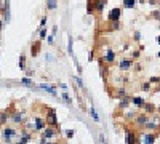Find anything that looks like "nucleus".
<instances>
[{"mask_svg":"<svg viewBox=\"0 0 160 144\" xmlns=\"http://www.w3.org/2000/svg\"><path fill=\"white\" fill-rule=\"evenodd\" d=\"M2 138L5 142H13L15 138H18V131L13 126H5V128H2Z\"/></svg>","mask_w":160,"mask_h":144,"instance_id":"obj_1","label":"nucleus"},{"mask_svg":"<svg viewBox=\"0 0 160 144\" xmlns=\"http://www.w3.org/2000/svg\"><path fill=\"white\" fill-rule=\"evenodd\" d=\"M149 119H151V115L147 112H144V114L138 112V115H136L135 120H133V125L136 126V128H139V130H144V126H146L147 122H149Z\"/></svg>","mask_w":160,"mask_h":144,"instance_id":"obj_2","label":"nucleus"},{"mask_svg":"<svg viewBox=\"0 0 160 144\" xmlns=\"http://www.w3.org/2000/svg\"><path fill=\"white\" fill-rule=\"evenodd\" d=\"M10 120L13 122V125H24L26 120H27V115L22 112V110H13Z\"/></svg>","mask_w":160,"mask_h":144,"instance_id":"obj_3","label":"nucleus"},{"mask_svg":"<svg viewBox=\"0 0 160 144\" xmlns=\"http://www.w3.org/2000/svg\"><path fill=\"white\" fill-rule=\"evenodd\" d=\"M45 122H47V125H51V126H59V123H58V117H56L55 109H48V114L45 115Z\"/></svg>","mask_w":160,"mask_h":144,"instance_id":"obj_4","label":"nucleus"},{"mask_svg":"<svg viewBox=\"0 0 160 144\" xmlns=\"http://www.w3.org/2000/svg\"><path fill=\"white\" fill-rule=\"evenodd\" d=\"M122 18V8H112L109 13H107V21L109 23H115V21H120Z\"/></svg>","mask_w":160,"mask_h":144,"instance_id":"obj_5","label":"nucleus"},{"mask_svg":"<svg viewBox=\"0 0 160 144\" xmlns=\"http://www.w3.org/2000/svg\"><path fill=\"white\" fill-rule=\"evenodd\" d=\"M133 64H135L133 58H122L118 61V69L120 70H130L131 67H133Z\"/></svg>","mask_w":160,"mask_h":144,"instance_id":"obj_6","label":"nucleus"},{"mask_svg":"<svg viewBox=\"0 0 160 144\" xmlns=\"http://www.w3.org/2000/svg\"><path fill=\"white\" fill-rule=\"evenodd\" d=\"M32 120H34V125H32L34 131H42L45 126H47V122L42 117H32Z\"/></svg>","mask_w":160,"mask_h":144,"instance_id":"obj_7","label":"nucleus"},{"mask_svg":"<svg viewBox=\"0 0 160 144\" xmlns=\"http://www.w3.org/2000/svg\"><path fill=\"white\" fill-rule=\"evenodd\" d=\"M157 139V133H146L139 138V142H146V144H152Z\"/></svg>","mask_w":160,"mask_h":144,"instance_id":"obj_8","label":"nucleus"},{"mask_svg":"<svg viewBox=\"0 0 160 144\" xmlns=\"http://www.w3.org/2000/svg\"><path fill=\"white\" fill-rule=\"evenodd\" d=\"M102 61H104L106 64H112L114 61H115V51H114L112 48L109 50H106V53H104V56H102Z\"/></svg>","mask_w":160,"mask_h":144,"instance_id":"obj_9","label":"nucleus"},{"mask_svg":"<svg viewBox=\"0 0 160 144\" xmlns=\"http://www.w3.org/2000/svg\"><path fill=\"white\" fill-rule=\"evenodd\" d=\"M32 138V133L29 130H21V133H18V142H29Z\"/></svg>","mask_w":160,"mask_h":144,"instance_id":"obj_10","label":"nucleus"},{"mask_svg":"<svg viewBox=\"0 0 160 144\" xmlns=\"http://www.w3.org/2000/svg\"><path fill=\"white\" fill-rule=\"evenodd\" d=\"M125 142L128 144H133V142H139V138L138 135L133 131V130H127V136H125Z\"/></svg>","mask_w":160,"mask_h":144,"instance_id":"obj_11","label":"nucleus"},{"mask_svg":"<svg viewBox=\"0 0 160 144\" xmlns=\"http://www.w3.org/2000/svg\"><path fill=\"white\" fill-rule=\"evenodd\" d=\"M11 112H13V106H11L10 109H7V110H3V112L0 114V125H5V123H7V120H10Z\"/></svg>","mask_w":160,"mask_h":144,"instance_id":"obj_12","label":"nucleus"},{"mask_svg":"<svg viewBox=\"0 0 160 144\" xmlns=\"http://www.w3.org/2000/svg\"><path fill=\"white\" fill-rule=\"evenodd\" d=\"M40 48H42V40H35V42H32V45H31V54L32 56H37V54L40 53Z\"/></svg>","mask_w":160,"mask_h":144,"instance_id":"obj_13","label":"nucleus"},{"mask_svg":"<svg viewBox=\"0 0 160 144\" xmlns=\"http://www.w3.org/2000/svg\"><path fill=\"white\" fill-rule=\"evenodd\" d=\"M131 104V96H122L118 98V109H127L128 106Z\"/></svg>","mask_w":160,"mask_h":144,"instance_id":"obj_14","label":"nucleus"},{"mask_svg":"<svg viewBox=\"0 0 160 144\" xmlns=\"http://www.w3.org/2000/svg\"><path fill=\"white\" fill-rule=\"evenodd\" d=\"M106 3H107V0H93L95 11H96V13H102V10H104Z\"/></svg>","mask_w":160,"mask_h":144,"instance_id":"obj_15","label":"nucleus"},{"mask_svg":"<svg viewBox=\"0 0 160 144\" xmlns=\"http://www.w3.org/2000/svg\"><path fill=\"white\" fill-rule=\"evenodd\" d=\"M131 104H133L135 107H144V104H146V99L144 98H141V96H131Z\"/></svg>","mask_w":160,"mask_h":144,"instance_id":"obj_16","label":"nucleus"},{"mask_svg":"<svg viewBox=\"0 0 160 144\" xmlns=\"http://www.w3.org/2000/svg\"><path fill=\"white\" fill-rule=\"evenodd\" d=\"M142 109H144V110H146V112H147V114H149V115H152V114H155V110H157V107H155V106H154V104H152V103H147V101H146V104H144V107H142Z\"/></svg>","mask_w":160,"mask_h":144,"instance_id":"obj_17","label":"nucleus"},{"mask_svg":"<svg viewBox=\"0 0 160 144\" xmlns=\"http://www.w3.org/2000/svg\"><path fill=\"white\" fill-rule=\"evenodd\" d=\"M127 95H128L127 87L122 85V87H118V88H117V91H115V95H114V96H115V98H122V96H127Z\"/></svg>","mask_w":160,"mask_h":144,"instance_id":"obj_18","label":"nucleus"},{"mask_svg":"<svg viewBox=\"0 0 160 144\" xmlns=\"http://www.w3.org/2000/svg\"><path fill=\"white\" fill-rule=\"evenodd\" d=\"M136 3H138V0H123V2H122L123 8H135Z\"/></svg>","mask_w":160,"mask_h":144,"instance_id":"obj_19","label":"nucleus"},{"mask_svg":"<svg viewBox=\"0 0 160 144\" xmlns=\"http://www.w3.org/2000/svg\"><path fill=\"white\" fill-rule=\"evenodd\" d=\"M42 90H45V91H48L50 95H53V96H56V90H55V87H50V85H45V83H42V85H38Z\"/></svg>","mask_w":160,"mask_h":144,"instance_id":"obj_20","label":"nucleus"},{"mask_svg":"<svg viewBox=\"0 0 160 144\" xmlns=\"http://www.w3.org/2000/svg\"><path fill=\"white\" fill-rule=\"evenodd\" d=\"M151 90H152V85H151V82H142V83H141V91L147 93V91H151Z\"/></svg>","mask_w":160,"mask_h":144,"instance_id":"obj_21","label":"nucleus"},{"mask_svg":"<svg viewBox=\"0 0 160 144\" xmlns=\"http://www.w3.org/2000/svg\"><path fill=\"white\" fill-rule=\"evenodd\" d=\"M18 67H19L21 70H26V56H24V54H21V56H19V64H18Z\"/></svg>","mask_w":160,"mask_h":144,"instance_id":"obj_22","label":"nucleus"},{"mask_svg":"<svg viewBox=\"0 0 160 144\" xmlns=\"http://www.w3.org/2000/svg\"><path fill=\"white\" fill-rule=\"evenodd\" d=\"M56 7H58V2H56V0H48L47 2V8L48 10H55Z\"/></svg>","mask_w":160,"mask_h":144,"instance_id":"obj_23","label":"nucleus"},{"mask_svg":"<svg viewBox=\"0 0 160 144\" xmlns=\"http://www.w3.org/2000/svg\"><path fill=\"white\" fill-rule=\"evenodd\" d=\"M19 83H22V85H29V87H34V82H32V79H27V77H24V79H21V80H19Z\"/></svg>","mask_w":160,"mask_h":144,"instance_id":"obj_24","label":"nucleus"},{"mask_svg":"<svg viewBox=\"0 0 160 144\" xmlns=\"http://www.w3.org/2000/svg\"><path fill=\"white\" fill-rule=\"evenodd\" d=\"M136 115H138V112H127V114H125V119L130 120V122H133Z\"/></svg>","mask_w":160,"mask_h":144,"instance_id":"obj_25","label":"nucleus"},{"mask_svg":"<svg viewBox=\"0 0 160 144\" xmlns=\"http://www.w3.org/2000/svg\"><path fill=\"white\" fill-rule=\"evenodd\" d=\"M47 38V27H42L40 29V40H45Z\"/></svg>","mask_w":160,"mask_h":144,"instance_id":"obj_26","label":"nucleus"},{"mask_svg":"<svg viewBox=\"0 0 160 144\" xmlns=\"http://www.w3.org/2000/svg\"><path fill=\"white\" fill-rule=\"evenodd\" d=\"M139 54H141L139 50H133V51H131V58H133V59H138Z\"/></svg>","mask_w":160,"mask_h":144,"instance_id":"obj_27","label":"nucleus"},{"mask_svg":"<svg viewBox=\"0 0 160 144\" xmlns=\"http://www.w3.org/2000/svg\"><path fill=\"white\" fill-rule=\"evenodd\" d=\"M90 114H91V119H93L95 122H99V117H98V114L95 112V109H91V110H90Z\"/></svg>","mask_w":160,"mask_h":144,"instance_id":"obj_28","label":"nucleus"},{"mask_svg":"<svg viewBox=\"0 0 160 144\" xmlns=\"http://www.w3.org/2000/svg\"><path fill=\"white\" fill-rule=\"evenodd\" d=\"M62 99H64V101H66L67 104H71V103H72V99L69 98V95H67V91H64V93H62Z\"/></svg>","mask_w":160,"mask_h":144,"instance_id":"obj_29","label":"nucleus"},{"mask_svg":"<svg viewBox=\"0 0 160 144\" xmlns=\"http://www.w3.org/2000/svg\"><path fill=\"white\" fill-rule=\"evenodd\" d=\"M131 69H135V72H141V70H142V66H141L139 63H135Z\"/></svg>","mask_w":160,"mask_h":144,"instance_id":"obj_30","label":"nucleus"},{"mask_svg":"<svg viewBox=\"0 0 160 144\" xmlns=\"http://www.w3.org/2000/svg\"><path fill=\"white\" fill-rule=\"evenodd\" d=\"M151 18H152V19H160V11H152Z\"/></svg>","mask_w":160,"mask_h":144,"instance_id":"obj_31","label":"nucleus"},{"mask_svg":"<svg viewBox=\"0 0 160 144\" xmlns=\"http://www.w3.org/2000/svg\"><path fill=\"white\" fill-rule=\"evenodd\" d=\"M133 38H135V40H136V42H139V40H141V34H139V32H138V31H136V32H135V34H133Z\"/></svg>","mask_w":160,"mask_h":144,"instance_id":"obj_32","label":"nucleus"},{"mask_svg":"<svg viewBox=\"0 0 160 144\" xmlns=\"http://www.w3.org/2000/svg\"><path fill=\"white\" fill-rule=\"evenodd\" d=\"M45 26H47V16H45V18H42V21H40V29H42V27H45Z\"/></svg>","mask_w":160,"mask_h":144,"instance_id":"obj_33","label":"nucleus"},{"mask_svg":"<svg viewBox=\"0 0 160 144\" xmlns=\"http://www.w3.org/2000/svg\"><path fill=\"white\" fill-rule=\"evenodd\" d=\"M66 135H67V138H72V136H74V130H69V131H66Z\"/></svg>","mask_w":160,"mask_h":144,"instance_id":"obj_34","label":"nucleus"},{"mask_svg":"<svg viewBox=\"0 0 160 144\" xmlns=\"http://www.w3.org/2000/svg\"><path fill=\"white\" fill-rule=\"evenodd\" d=\"M147 3H149V5H157L158 0H147Z\"/></svg>","mask_w":160,"mask_h":144,"instance_id":"obj_35","label":"nucleus"},{"mask_svg":"<svg viewBox=\"0 0 160 144\" xmlns=\"http://www.w3.org/2000/svg\"><path fill=\"white\" fill-rule=\"evenodd\" d=\"M53 42H55V37H53V35H51V37H48V43H50V45H51Z\"/></svg>","mask_w":160,"mask_h":144,"instance_id":"obj_36","label":"nucleus"},{"mask_svg":"<svg viewBox=\"0 0 160 144\" xmlns=\"http://www.w3.org/2000/svg\"><path fill=\"white\" fill-rule=\"evenodd\" d=\"M75 80L78 82V85H80V87H82V88H83V82H82V80H80V79H78V77H75Z\"/></svg>","mask_w":160,"mask_h":144,"instance_id":"obj_37","label":"nucleus"},{"mask_svg":"<svg viewBox=\"0 0 160 144\" xmlns=\"http://www.w3.org/2000/svg\"><path fill=\"white\" fill-rule=\"evenodd\" d=\"M0 10H3V0H0Z\"/></svg>","mask_w":160,"mask_h":144,"instance_id":"obj_38","label":"nucleus"},{"mask_svg":"<svg viewBox=\"0 0 160 144\" xmlns=\"http://www.w3.org/2000/svg\"><path fill=\"white\" fill-rule=\"evenodd\" d=\"M2 27H3V21L0 19V31H2Z\"/></svg>","mask_w":160,"mask_h":144,"instance_id":"obj_39","label":"nucleus"},{"mask_svg":"<svg viewBox=\"0 0 160 144\" xmlns=\"http://www.w3.org/2000/svg\"><path fill=\"white\" fill-rule=\"evenodd\" d=\"M157 43H160V35L157 37Z\"/></svg>","mask_w":160,"mask_h":144,"instance_id":"obj_40","label":"nucleus"},{"mask_svg":"<svg viewBox=\"0 0 160 144\" xmlns=\"http://www.w3.org/2000/svg\"><path fill=\"white\" fill-rule=\"evenodd\" d=\"M157 112H158V114H160V106H158V107H157Z\"/></svg>","mask_w":160,"mask_h":144,"instance_id":"obj_41","label":"nucleus"},{"mask_svg":"<svg viewBox=\"0 0 160 144\" xmlns=\"http://www.w3.org/2000/svg\"><path fill=\"white\" fill-rule=\"evenodd\" d=\"M158 58H160V51H158Z\"/></svg>","mask_w":160,"mask_h":144,"instance_id":"obj_42","label":"nucleus"},{"mask_svg":"<svg viewBox=\"0 0 160 144\" xmlns=\"http://www.w3.org/2000/svg\"><path fill=\"white\" fill-rule=\"evenodd\" d=\"M0 126H2V125H0Z\"/></svg>","mask_w":160,"mask_h":144,"instance_id":"obj_43","label":"nucleus"},{"mask_svg":"<svg viewBox=\"0 0 160 144\" xmlns=\"http://www.w3.org/2000/svg\"><path fill=\"white\" fill-rule=\"evenodd\" d=\"M158 85H160V83H158Z\"/></svg>","mask_w":160,"mask_h":144,"instance_id":"obj_44","label":"nucleus"}]
</instances>
